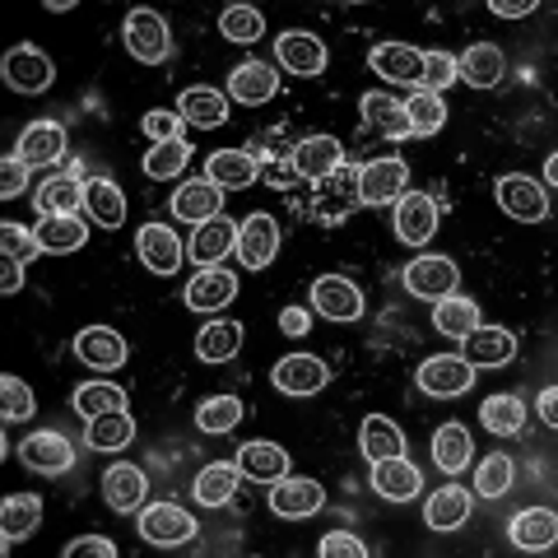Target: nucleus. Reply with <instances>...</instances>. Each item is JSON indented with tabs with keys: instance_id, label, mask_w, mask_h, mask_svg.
<instances>
[{
	"instance_id": "1",
	"label": "nucleus",
	"mask_w": 558,
	"mask_h": 558,
	"mask_svg": "<svg viewBox=\"0 0 558 558\" xmlns=\"http://www.w3.org/2000/svg\"><path fill=\"white\" fill-rule=\"evenodd\" d=\"M121 43H126V51L140 61V65H159L172 57V33H168V20L154 10H131L126 24H121Z\"/></svg>"
},
{
	"instance_id": "2",
	"label": "nucleus",
	"mask_w": 558,
	"mask_h": 558,
	"mask_svg": "<svg viewBox=\"0 0 558 558\" xmlns=\"http://www.w3.org/2000/svg\"><path fill=\"white\" fill-rule=\"evenodd\" d=\"M0 75H5V84L14 94H47L51 84H57V65H51V57L43 47L33 43H20L5 51V61H0Z\"/></svg>"
},
{
	"instance_id": "3",
	"label": "nucleus",
	"mask_w": 558,
	"mask_h": 558,
	"mask_svg": "<svg viewBox=\"0 0 558 558\" xmlns=\"http://www.w3.org/2000/svg\"><path fill=\"white\" fill-rule=\"evenodd\" d=\"M140 539H149L154 549H178L196 539V517L178 502H149V508H140Z\"/></svg>"
},
{
	"instance_id": "4",
	"label": "nucleus",
	"mask_w": 558,
	"mask_h": 558,
	"mask_svg": "<svg viewBox=\"0 0 558 558\" xmlns=\"http://www.w3.org/2000/svg\"><path fill=\"white\" fill-rule=\"evenodd\" d=\"M494 196L502 205V215L517 219V223H539L549 219V191L539 186L535 178H526V172H508V178H498Z\"/></svg>"
},
{
	"instance_id": "5",
	"label": "nucleus",
	"mask_w": 558,
	"mask_h": 558,
	"mask_svg": "<svg viewBox=\"0 0 558 558\" xmlns=\"http://www.w3.org/2000/svg\"><path fill=\"white\" fill-rule=\"evenodd\" d=\"M405 289L414 293V299H428V303H438V299H447V293H457V284H461V270H457V260L451 256H414L410 266H405Z\"/></svg>"
},
{
	"instance_id": "6",
	"label": "nucleus",
	"mask_w": 558,
	"mask_h": 558,
	"mask_svg": "<svg viewBox=\"0 0 558 558\" xmlns=\"http://www.w3.org/2000/svg\"><path fill=\"white\" fill-rule=\"evenodd\" d=\"M414 381H418V391L451 400V396H465L470 387H475V368H470L461 354H433V359L418 363Z\"/></svg>"
},
{
	"instance_id": "7",
	"label": "nucleus",
	"mask_w": 558,
	"mask_h": 558,
	"mask_svg": "<svg viewBox=\"0 0 558 558\" xmlns=\"http://www.w3.org/2000/svg\"><path fill=\"white\" fill-rule=\"evenodd\" d=\"M410 186V163L405 159H373L359 168V205H396Z\"/></svg>"
},
{
	"instance_id": "8",
	"label": "nucleus",
	"mask_w": 558,
	"mask_h": 558,
	"mask_svg": "<svg viewBox=\"0 0 558 558\" xmlns=\"http://www.w3.org/2000/svg\"><path fill=\"white\" fill-rule=\"evenodd\" d=\"M238 260H242V270H266L270 260L279 256V223L266 215V209H256V215L242 219V229H238Z\"/></svg>"
},
{
	"instance_id": "9",
	"label": "nucleus",
	"mask_w": 558,
	"mask_h": 558,
	"mask_svg": "<svg viewBox=\"0 0 558 558\" xmlns=\"http://www.w3.org/2000/svg\"><path fill=\"white\" fill-rule=\"evenodd\" d=\"M312 307H317V317H326V322H359L363 293H359L354 279L322 275V279H312Z\"/></svg>"
},
{
	"instance_id": "10",
	"label": "nucleus",
	"mask_w": 558,
	"mask_h": 558,
	"mask_svg": "<svg viewBox=\"0 0 558 558\" xmlns=\"http://www.w3.org/2000/svg\"><path fill=\"white\" fill-rule=\"evenodd\" d=\"M135 256H140V266H145L149 275H178L182 266V238L168 229V223H145V229L135 233Z\"/></svg>"
},
{
	"instance_id": "11",
	"label": "nucleus",
	"mask_w": 558,
	"mask_h": 558,
	"mask_svg": "<svg viewBox=\"0 0 558 558\" xmlns=\"http://www.w3.org/2000/svg\"><path fill=\"white\" fill-rule=\"evenodd\" d=\"M438 219H442V209L428 191H405V196L396 201V238L410 242V247H418V242H428L438 233Z\"/></svg>"
},
{
	"instance_id": "12",
	"label": "nucleus",
	"mask_w": 558,
	"mask_h": 558,
	"mask_svg": "<svg viewBox=\"0 0 558 558\" xmlns=\"http://www.w3.org/2000/svg\"><path fill=\"white\" fill-rule=\"evenodd\" d=\"M461 359L470 363V368H502V363L517 359V336L502 326H475L470 336L461 340Z\"/></svg>"
},
{
	"instance_id": "13",
	"label": "nucleus",
	"mask_w": 558,
	"mask_h": 558,
	"mask_svg": "<svg viewBox=\"0 0 558 558\" xmlns=\"http://www.w3.org/2000/svg\"><path fill=\"white\" fill-rule=\"evenodd\" d=\"M344 163V145L336 135H307V140H299L293 145V154H289V168L299 172L303 182H322V178H330Z\"/></svg>"
},
{
	"instance_id": "14",
	"label": "nucleus",
	"mask_w": 558,
	"mask_h": 558,
	"mask_svg": "<svg viewBox=\"0 0 558 558\" xmlns=\"http://www.w3.org/2000/svg\"><path fill=\"white\" fill-rule=\"evenodd\" d=\"M270 381H275V391H284V396H317L330 381V368L317 354H289L270 368Z\"/></svg>"
},
{
	"instance_id": "15",
	"label": "nucleus",
	"mask_w": 558,
	"mask_h": 558,
	"mask_svg": "<svg viewBox=\"0 0 558 558\" xmlns=\"http://www.w3.org/2000/svg\"><path fill=\"white\" fill-rule=\"evenodd\" d=\"M20 461L38 475H65L75 465V447H70L57 428H43V433H28L20 442Z\"/></svg>"
},
{
	"instance_id": "16",
	"label": "nucleus",
	"mask_w": 558,
	"mask_h": 558,
	"mask_svg": "<svg viewBox=\"0 0 558 558\" xmlns=\"http://www.w3.org/2000/svg\"><path fill=\"white\" fill-rule=\"evenodd\" d=\"M275 57L279 65L289 70V75H299V80H312V75H322L326 70V43L317 38V33H279V43H275Z\"/></svg>"
},
{
	"instance_id": "17",
	"label": "nucleus",
	"mask_w": 558,
	"mask_h": 558,
	"mask_svg": "<svg viewBox=\"0 0 558 558\" xmlns=\"http://www.w3.org/2000/svg\"><path fill=\"white\" fill-rule=\"evenodd\" d=\"M233 299H238V275L223 270V266H205V270L186 284V293H182V303H186L191 312H223Z\"/></svg>"
},
{
	"instance_id": "18",
	"label": "nucleus",
	"mask_w": 558,
	"mask_h": 558,
	"mask_svg": "<svg viewBox=\"0 0 558 558\" xmlns=\"http://www.w3.org/2000/svg\"><path fill=\"white\" fill-rule=\"evenodd\" d=\"M126 354L131 349L112 326H84L75 336V359H84L94 373H117L126 363Z\"/></svg>"
},
{
	"instance_id": "19",
	"label": "nucleus",
	"mask_w": 558,
	"mask_h": 558,
	"mask_svg": "<svg viewBox=\"0 0 558 558\" xmlns=\"http://www.w3.org/2000/svg\"><path fill=\"white\" fill-rule=\"evenodd\" d=\"M326 508V488L317 480H279L270 488V512L275 517H284V521H303L312 512H322Z\"/></svg>"
},
{
	"instance_id": "20",
	"label": "nucleus",
	"mask_w": 558,
	"mask_h": 558,
	"mask_svg": "<svg viewBox=\"0 0 558 558\" xmlns=\"http://www.w3.org/2000/svg\"><path fill=\"white\" fill-rule=\"evenodd\" d=\"M233 247H238V223L229 215H215V219L196 223V233H191V242H186V252H191V260H196L201 270L219 266V260L229 256Z\"/></svg>"
},
{
	"instance_id": "21",
	"label": "nucleus",
	"mask_w": 558,
	"mask_h": 558,
	"mask_svg": "<svg viewBox=\"0 0 558 558\" xmlns=\"http://www.w3.org/2000/svg\"><path fill=\"white\" fill-rule=\"evenodd\" d=\"M14 154L28 163V168H47L57 163L65 154V126L61 121H28V126L20 131V145H14Z\"/></svg>"
},
{
	"instance_id": "22",
	"label": "nucleus",
	"mask_w": 558,
	"mask_h": 558,
	"mask_svg": "<svg viewBox=\"0 0 558 558\" xmlns=\"http://www.w3.org/2000/svg\"><path fill=\"white\" fill-rule=\"evenodd\" d=\"M145 494H149V480L140 465H131V461L108 465V475H102V498H108L112 512H140L145 508Z\"/></svg>"
},
{
	"instance_id": "23",
	"label": "nucleus",
	"mask_w": 558,
	"mask_h": 558,
	"mask_svg": "<svg viewBox=\"0 0 558 558\" xmlns=\"http://www.w3.org/2000/svg\"><path fill=\"white\" fill-rule=\"evenodd\" d=\"M368 65L377 70L381 80H391V84H414V89H418V75H424V51L410 47V43H381V47H373Z\"/></svg>"
},
{
	"instance_id": "24",
	"label": "nucleus",
	"mask_w": 558,
	"mask_h": 558,
	"mask_svg": "<svg viewBox=\"0 0 558 558\" xmlns=\"http://www.w3.org/2000/svg\"><path fill=\"white\" fill-rule=\"evenodd\" d=\"M502 75H508V61L494 43H475L465 47V57H457V80H465L470 89H498Z\"/></svg>"
},
{
	"instance_id": "25",
	"label": "nucleus",
	"mask_w": 558,
	"mask_h": 558,
	"mask_svg": "<svg viewBox=\"0 0 558 558\" xmlns=\"http://www.w3.org/2000/svg\"><path fill=\"white\" fill-rule=\"evenodd\" d=\"M418 488H424V475H418V465H410L405 457H391V461L373 465V494L377 498L410 502V498H418Z\"/></svg>"
},
{
	"instance_id": "26",
	"label": "nucleus",
	"mask_w": 558,
	"mask_h": 558,
	"mask_svg": "<svg viewBox=\"0 0 558 558\" xmlns=\"http://www.w3.org/2000/svg\"><path fill=\"white\" fill-rule=\"evenodd\" d=\"M359 117L363 126L377 131V135H391V140H410V117H405V102L391 98V94H363L359 98Z\"/></svg>"
},
{
	"instance_id": "27",
	"label": "nucleus",
	"mask_w": 558,
	"mask_h": 558,
	"mask_svg": "<svg viewBox=\"0 0 558 558\" xmlns=\"http://www.w3.org/2000/svg\"><path fill=\"white\" fill-rule=\"evenodd\" d=\"M172 215L186 219V223H205L223 215V191L209 182V178H196V182H182L172 191Z\"/></svg>"
},
{
	"instance_id": "28",
	"label": "nucleus",
	"mask_w": 558,
	"mask_h": 558,
	"mask_svg": "<svg viewBox=\"0 0 558 558\" xmlns=\"http://www.w3.org/2000/svg\"><path fill=\"white\" fill-rule=\"evenodd\" d=\"M359 451H363V461H391V457H405V433H400L396 418L387 414H368L363 418V428H359Z\"/></svg>"
},
{
	"instance_id": "29",
	"label": "nucleus",
	"mask_w": 558,
	"mask_h": 558,
	"mask_svg": "<svg viewBox=\"0 0 558 558\" xmlns=\"http://www.w3.org/2000/svg\"><path fill=\"white\" fill-rule=\"evenodd\" d=\"M275 94H279V75L266 61H242L229 75V98L247 102V108H260V102H270Z\"/></svg>"
},
{
	"instance_id": "30",
	"label": "nucleus",
	"mask_w": 558,
	"mask_h": 558,
	"mask_svg": "<svg viewBox=\"0 0 558 558\" xmlns=\"http://www.w3.org/2000/svg\"><path fill=\"white\" fill-rule=\"evenodd\" d=\"M508 539L517 549H526V554H545V549H554V539H558V517L549 508L517 512L512 526H508Z\"/></svg>"
},
{
	"instance_id": "31",
	"label": "nucleus",
	"mask_w": 558,
	"mask_h": 558,
	"mask_svg": "<svg viewBox=\"0 0 558 558\" xmlns=\"http://www.w3.org/2000/svg\"><path fill=\"white\" fill-rule=\"evenodd\" d=\"M470 508H475V498H470L461 484H442L438 494H428L424 521H428V531H457L470 521Z\"/></svg>"
},
{
	"instance_id": "32",
	"label": "nucleus",
	"mask_w": 558,
	"mask_h": 558,
	"mask_svg": "<svg viewBox=\"0 0 558 558\" xmlns=\"http://www.w3.org/2000/svg\"><path fill=\"white\" fill-rule=\"evenodd\" d=\"M205 178L219 191H242V186H252L260 178V168H256V159L247 149H215L209 163H205Z\"/></svg>"
},
{
	"instance_id": "33",
	"label": "nucleus",
	"mask_w": 558,
	"mask_h": 558,
	"mask_svg": "<svg viewBox=\"0 0 558 558\" xmlns=\"http://www.w3.org/2000/svg\"><path fill=\"white\" fill-rule=\"evenodd\" d=\"M84 215H89L98 229H121V223H126V196H121V186L108 178H89L84 182Z\"/></svg>"
},
{
	"instance_id": "34",
	"label": "nucleus",
	"mask_w": 558,
	"mask_h": 558,
	"mask_svg": "<svg viewBox=\"0 0 558 558\" xmlns=\"http://www.w3.org/2000/svg\"><path fill=\"white\" fill-rule=\"evenodd\" d=\"M238 470L256 484H279L289 475V451L279 442H247L238 451Z\"/></svg>"
},
{
	"instance_id": "35",
	"label": "nucleus",
	"mask_w": 558,
	"mask_h": 558,
	"mask_svg": "<svg viewBox=\"0 0 558 558\" xmlns=\"http://www.w3.org/2000/svg\"><path fill=\"white\" fill-rule=\"evenodd\" d=\"M43 526V498L38 494H10L0 502V535H5V549L14 539H28Z\"/></svg>"
},
{
	"instance_id": "36",
	"label": "nucleus",
	"mask_w": 558,
	"mask_h": 558,
	"mask_svg": "<svg viewBox=\"0 0 558 558\" xmlns=\"http://www.w3.org/2000/svg\"><path fill=\"white\" fill-rule=\"evenodd\" d=\"M38 242H43V252H57V256H65V252H80L84 242H89V223H84L80 215H43L38 219Z\"/></svg>"
},
{
	"instance_id": "37",
	"label": "nucleus",
	"mask_w": 558,
	"mask_h": 558,
	"mask_svg": "<svg viewBox=\"0 0 558 558\" xmlns=\"http://www.w3.org/2000/svg\"><path fill=\"white\" fill-rule=\"evenodd\" d=\"M470 461H475V442H470L465 424H442L433 433V465H438L442 475H461Z\"/></svg>"
},
{
	"instance_id": "38",
	"label": "nucleus",
	"mask_w": 558,
	"mask_h": 558,
	"mask_svg": "<svg viewBox=\"0 0 558 558\" xmlns=\"http://www.w3.org/2000/svg\"><path fill=\"white\" fill-rule=\"evenodd\" d=\"M238 461L229 465V461H209L201 475H196V484H191V498L196 502H205V508H223V502H233V494H238Z\"/></svg>"
},
{
	"instance_id": "39",
	"label": "nucleus",
	"mask_w": 558,
	"mask_h": 558,
	"mask_svg": "<svg viewBox=\"0 0 558 558\" xmlns=\"http://www.w3.org/2000/svg\"><path fill=\"white\" fill-rule=\"evenodd\" d=\"M475 326H480L475 299H465V293H447V299H438V312H433V330H438V336L465 340Z\"/></svg>"
},
{
	"instance_id": "40",
	"label": "nucleus",
	"mask_w": 558,
	"mask_h": 558,
	"mask_svg": "<svg viewBox=\"0 0 558 558\" xmlns=\"http://www.w3.org/2000/svg\"><path fill=\"white\" fill-rule=\"evenodd\" d=\"M182 121H191V126H223L229 121V94L209 89V84H196V89L182 94Z\"/></svg>"
},
{
	"instance_id": "41",
	"label": "nucleus",
	"mask_w": 558,
	"mask_h": 558,
	"mask_svg": "<svg viewBox=\"0 0 558 558\" xmlns=\"http://www.w3.org/2000/svg\"><path fill=\"white\" fill-rule=\"evenodd\" d=\"M131 438H135L131 410L98 414V418H89V428H84V442H89L94 451H121V447H131Z\"/></svg>"
},
{
	"instance_id": "42",
	"label": "nucleus",
	"mask_w": 558,
	"mask_h": 558,
	"mask_svg": "<svg viewBox=\"0 0 558 558\" xmlns=\"http://www.w3.org/2000/svg\"><path fill=\"white\" fill-rule=\"evenodd\" d=\"M317 201L326 205V223H336L340 215H349V209H359V178L340 163L330 178L317 182Z\"/></svg>"
},
{
	"instance_id": "43",
	"label": "nucleus",
	"mask_w": 558,
	"mask_h": 558,
	"mask_svg": "<svg viewBox=\"0 0 558 558\" xmlns=\"http://www.w3.org/2000/svg\"><path fill=\"white\" fill-rule=\"evenodd\" d=\"M84 209V182L75 172H61L38 186V215H80Z\"/></svg>"
},
{
	"instance_id": "44",
	"label": "nucleus",
	"mask_w": 558,
	"mask_h": 558,
	"mask_svg": "<svg viewBox=\"0 0 558 558\" xmlns=\"http://www.w3.org/2000/svg\"><path fill=\"white\" fill-rule=\"evenodd\" d=\"M242 349V326L238 322H205L196 336V359L201 363H229Z\"/></svg>"
},
{
	"instance_id": "45",
	"label": "nucleus",
	"mask_w": 558,
	"mask_h": 558,
	"mask_svg": "<svg viewBox=\"0 0 558 558\" xmlns=\"http://www.w3.org/2000/svg\"><path fill=\"white\" fill-rule=\"evenodd\" d=\"M480 424L498 438H512L526 428V405H521V396H488L480 405Z\"/></svg>"
},
{
	"instance_id": "46",
	"label": "nucleus",
	"mask_w": 558,
	"mask_h": 558,
	"mask_svg": "<svg viewBox=\"0 0 558 558\" xmlns=\"http://www.w3.org/2000/svg\"><path fill=\"white\" fill-rule=\"evenodd\" d=\"M186 163H191V145H186V140H163V145H149V154H145V172L154 182L182 178Z\"/></svg>"
},
{
	"instance_id": "47",
	"label": "nucleus",
	"mask_w": 558,
	"mask_h": 558,
	"mask_svg": "<svg viewBox=\"0 0 558 558\" xmlns=\"http://www.w3.org/2000/svg\"><path fill=\"white\" fill-rule=\"evenodd\" d=\"M75 410L84 418L126 410V387H117V381H84V387H75Z\"/></svg>"
},
{
	"instance_id": "48",
	"label": "nucleus",
	"mask_w": 558,
	"mask_h": 558,
	"mask_svg": "<svg viewBox=\"0 0 558 558\" xmlns=\"http://www.w3.org/2000/svg\"><path fill=\"white\" fill-rule=\"evenodd\" d=\"M405 117H410V131H414V135H438L442 121H447V102H442L438 94L414 89V94L405 98Z\"/></svg>"
},
{
	"instance_id": "49",
	"label": "nucleus",
	"mask_w": 558,
	"mask_h": 558,
	"mask_svg": "<svg viewBox=\"0 0 558 558\" xmlns=\"http://www.w3.org/2000/svg\"><path fill=\"white\" fill-rule=\"evenodd\" d=\"M238 424H242V400L238 396L201 400V410H196V428L201 433H233Z\"/></svg>"
},
{
	"instance_id": "50",
	"label": "nucleus",
	"mask_w": 558,
	"mask_h": 558,
	"mask_svg": "<svg viewBox=\"0 0 558 558\" xmlns=\"http://www.w3.org/2000/svg\"><path fill=\"white\" fill-rule=\"evenodd\" d=\"M219 33L229 43H256L260 33H266V20H260L256 5H229L219 14Z\"/></svg>"
},
{
	"instance_id": "51",
	"label": "nucleus",
	"mask_w": 558,
	"mask_h": 558,
	"mask_svg": "<svg viewBox=\"0 0 558 558\" xmlns=\"http://www.w3.org/2000/svg\"><path fill=\"white\" fill-rule=\"evenodd\" d=\"M512 480H517V470H512V461L498 451V457H484V461H480V470H475V494H480V498H502V494L512 488Z\"/></svg>"
},
{
	"instance_id": "52",
	"label": "nucleus",
	"mask_w": 558,
	"mask_h": 558,
	"mask_svg": "<svg viewBox=\"0 0 558 558\" xmlns=\"http://www.w3.org/2000/svg\"><path fill=\"white\" fill-rule=\"evenodd\" d=\"M33 410H38V400H33L28 381H20L14 373L0 377V414H5L10 424H24V418H33Z\"/></svg>"
},
{
	"instance_id": "53",
	"label": "nucleus",
	"mask_w": 558,
	"mask_h": 558,
	"mask_svg": "<svg viewBox=\"0 0 558 558\" xmlns=\"http://www.w3.org/2000/svg\"><path fill=\"white\" fill-rule=\"evenodd\" d=\"M447 84H457V57H451V51H424V75H418V89L442 98Z\"/></svg>"
},
{
	"instance_id": "54",
	"label": "nucleus",
	"mask_w": 558,
	"mask_h": 558,
	"mask_svg": "<svg viewBox=\"0 0 558 558\" xmlns=\"http://www.w3.org/2000/svg\"><path fill=\"white\" fill-rule=\"evenodd\" d=\"M43 252V242L33 229H24V223H0V256H10V260H33Z\"/></svg>"
},
{
	"instance_id": "55",
	"label": "nucleus",
	"mask_w": 558,
	"mask_h": 558,
	"mask_svg": "<svg viewBox=\"0 0 558 558\" xmlns=\"http://www.w3.org/2000/svg\"><path fill=\"white\" fill-rule=\"evenodd\" d=\"M317 554L322 558H368V545L363 539H354L349 531H330L317 539Z\"/></svg>"
},
{
	"instance_id": "56",
	"label": "nucleus",
	"mask_w": 558,
	"mask_h": 558,
	"mask_svg": "<svg viewBox=\"0 0 558 558\" xmlns=\"http://www.w3.org/2000/svg\"><path fill=\"white\" fill-rule=\"evenodd\" d=\"M140 131H145L154 145H163V140H182V112H145V121H140Z\"/></svg>"
},
{
	"instance_id": "57",
	"label": "nucleus",
	"mask_w": 558,
	"mask_h": 558,
	"mask_svg": "<svg viewBox=\"0 0 558 558\" xmlns=\"http://www.w3.org/2000/svg\"><path fill=\"white\" fill-rule=\"evenodd\" d=\"M28 186V163L20 159V154H10L5 163H0V196H20V191Z\"/></svg>"
},
{
	"instance_id": "58",
	"label": "nucleus",
	"mask_w": 558,
	"mask_h": 558,
	"mask_svg": "<svg viewBox=\"0 0 558 558\" xmlns=\"http://www.w3.org/2000/svg\"><path fill=\"white\" fill-rule=\"evenodd\" d=\"M117 558V545L108 535H84V539H70L65 545V558Z\"/></svg>"
},
{
	"instance_id": "59",
	"label": "nucleus",
	"mask_w": 558,
	"mask_h": 558,
	"mask_svg": "<svg viewBox=\"0 0 558 558\" xmlns=\"http://www.w3.org/2000/svg\"><path fill=\"white\" fill-rule=\"evenodd\" d=\"M279 330H284L289 340H303L312 330V312L307 307H284V312H279Z\"/></svg>"
},
{
	"instance_id": "60",
	"label": "nucleus",
	"mask_w": 558,
	"mask_h": 558,
	"mask_svg": "<svg viewBox=\"0 0 558 558\" xmlns=\"http://www.w3.org/2000/svg\"><path fill=\"white\" fill-rule=\"evenodd\" d=\"M20 289H24V266L0 256V293H20Z\"/></svg>"
},
{
	"instance_id": "61",
	"label": "nucleus",
	"mask_w": 558,
	"mask_h": 558,
	"mask_svg": "<svg viewBox=\"0 0 558 558\" xmlns=\"http://www.w3.org/2000/svg\"><path fill=\"white\" fill-rule=\"evenodd\" d=\"M488 10H494L498 20H521V14L535 10V0H488Z\"/></svg>"
},
{
	"instance_id": "62",
	"label": "nucleus",
	"mask_w": 558,
	"mask_h": 558,
	"mask_svg": "<svg viewBox=\"0 0 558 558\" xmlns=\"http://www.w3.org/2000/svg\"><path fill=\"white\" fill-rule=\"evenodd\" d=\"M539 418H545L549 428H558V391H539Z\"/></svg>"
},
{
	"instance_id": "63",
	"label": "nucleus",
	"mask_w": 558,
	"mask_h": 558,
	"mask_svg": "<svg viewBox=\"0 0 558 558\" xmlns=\"http://www.w3.org/2000/svg\"><path fill=\"white\" fill-rule=\"evenodd\" d=\"M47 10L51 14H65V10H75V0H47Z\"/></svg>"
},
{
	"instance_id": "64",
	"label": "nucleus",
	"mask_w": 558,
	"mask_h": 558,
	"mask_svg": "<svg viewBox=\"0 0 558 558\" xmlns=\"http://www.w3.org/2000/svg\"><path fill=\"white\" fill-rule=\"evenodd\" d=\"M545 182H558V159L549 154V163H545Z\"/></svg>"
}]
</instances>
